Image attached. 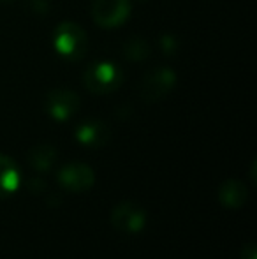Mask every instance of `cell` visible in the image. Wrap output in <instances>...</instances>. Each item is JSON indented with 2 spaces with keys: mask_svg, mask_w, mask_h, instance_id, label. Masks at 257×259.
<instances>
[{
  "mask_svg": "<svg viewBox=\"0 0 257 259\" xmlns=\"http://www.w3.org/2000/svg\"><path fill=\"white\" fill-rule=\"evenodd\" d=\"M124 81V74L118 65L111 62H95L83 74V85L95 96H106L118 89Z\"/></svg>",
  "mask_w": 257,
  "mask_h": 259,
  "instance_id": "2",
  "label": "cell"
},
{
  "mask_svg": "<svg viewBox=\"0 0 257 259\" xmlns=\"http://www.w3.org/2000/svg\"><path fill=\"white\" fill-rule=\"evenodd\" d=\"M240 259H257V249H255V243L254 242H248L241 247V254Z\"/></svg>",
  "mask_w": 257,
  "mask_h": 259,
  "instance_id": "13",
  "label": "cell"
},
{
  "mask_svg": "<svg viewBox=\"0 0 257 259\" xmlns=\"http://www.w3.org/2000/svg\"><path fill=\"white\" fill-rule=\"evenodd\" d=\"M21 171L9 155L0 154V199H9L20 189Z\"/></svg>",
  "mask_w": 257,
  "mask_h": 259,
  "instance_id": "10",
  "label": "cell"
},
{
  "mask_svg": "<svg viewBox=\"0 0 257 259\" xmlns=\"http://www.w3.org/2000/svg\"><path fill=\"white\" fill-rule=\"evenodd\" d=\"M81 101L76 92L69 89H53L48 92L44 101L46 113L55 122H67L78 113Z\"/></svg>",
  "mask_w": 257,
  "mask_h": 259,
  "instance_id": "6",
  "label": "cell"
},
{
  "mask_svg": "<svg viewBox=\"0 0 257 259\" xmlns=\"http://www.w3.org/2000/svg\"><path fill=\"white\" fill-rule=\"evenodd\" d=\"M130 14V0H93L92 18L99 27H120Z\"/></svg>",
  "mask_w": 257,
  "mask_h": 259,
  "instance_id": "7",
  "label": "cell"
},
{
  "mask_svg": "<svg viewBox=\"0 0 257 259\" xmlns=\"http://www.w3.org/2000/svg\"><path fill=\"white\" fill-rule=\"evenodd\" d=\"M176 87V74L173 69L159 67L150 71L139 85V96L146 103H157L168 97Z\"/></svg>",
  "mask_w": 257,
  "mask_h": 259,
  "instance_id": "5",
  "label": "cell"
},
{
  "mask_svg": "<svg viewBox=\"0 0 257 259\" xmlns=\"http://www.w3.org/2000/svg\"><path fill=\"white\" fill-rule=\"evenodd\" d=\"M59 185L69 194H83L88 192L95 184V173L85 162H69L64 164L57 173Z\"/></svg>",
  "mask_w": 257,
  "mask_h": 259,
  "instance_id": "4",
  "label": "cell"
},
{
  "mask_svg": "<svg viewBox=\"0 0 257 259\" xmlns=\"http://www.w3.org/2000/svg\"><path fill=\"white\" fill-rule=\"evenodd\" d=\"M0 2H6V4H9V2H13V0H0Z\"/></svg>",
  "mask_w": 257,
  "mask_h": 259,
  "instance_id": "15",
  "label": "cell"
},
{
  "mask_svg": "<svg viewBox=\"0 0 257 259\" xmlns=\"http://www.w3.org/2000/svg\"><path fill=\"white\" fill-rule=\"evenodd\" d=\"M176 48H178V45H176L171 35H166V37L162 39V50H164V53L171 55V53H175Z\"/></svg>",
  "mask_w": 257,
  "mask_h": 259,
  "instance_id": "14",
  "label": "cell"
},
{
  "mask_svg": "<svg viewBox=\"0 0 257 259\" xmlns=\"http://www.w3.org/2000/svg\"><path fill=\"white\" fill-rule=\"evenodd\" d=\"M74 138L86 148H100L110 141L111 129L99 118H86L74 129Z\"/></svg>",
  "mask_w": 257,
  "mask_h": 259,
  "instance_id": "8",
  "label": "cell"
},
{
  "mask_svg": "<svg viewBox=\"0 0 257 259\" xmlns=\"http://www.w3.org/2000/svg\"><path fill=\"white\" fill-rule=\"evenodd\" d=\"M27 160L35 171L39 173H44V171H49L53 167L57 160V150L55 147L48 143H41V145H35L28 150L27 154Z\"/></svg>",
  "mask_w": 257,
  "mask_h": 259,
  "instance_id": "11",
  "label": "cell"
},
{
  "mask_svg": "<svg viewBox=\"0 0 257 259\" xmlns=\"http://www.w3.org/2000/svg\"><path fill=\"white\" fill-rule=\"evenodd\" d=\"M217 198L226 210H240L247 205L248 189L243 182L236 180V178H227L220 184L219 191H217Z\"/></svg>",
  "mask_w": 257,
  "mask_h": 259,
  "instance_id": "9",
  "label": "cell"
},
{
  "mask_svg": "<svg viewBox=\"0 0 257 259\" xmlns=\"http://www.w3.org/2000/svg\"><path fill=\"white\" fill-rule=\"evenodd\" d=\"M150 55V45L141 37H132L124 45V57L127 60L141 62Z\"/></svg>",
  "mask_w": 257,
  "mask_h": 259,
  "instance_id": "12",
  "label": "cell"
},
{
  "mask_svg": "<svg viewBox=\"0 0 257 259\" xmlns=\"http://www.w3.org/2000/svg\"><path fill=\"white\" fill-rule=\"evenodd\" d=\"M110 222L117 231L124 235H139L148 222V213L141 205L134 201H120L113 206Z\"/></svg>",
  "mask_w": 257,
  "mask_h": 259,
  "instance_id": "3",
  "label": "cell"
},
{
  "mask_svg": "<svg viewBox=\"0 0 257 259\" xmlns=\"http://www.w3.org/2000/svg\"><path fill=\"white\" fill-rule=\"evenodd\" d=\"M53 46L67 60H81L88 52V37L78 23L64 21L53 34Z\"/></svg>",
  "mask_w": 257,
  "mask_h": 259,
  "instance_id": "1",
  "label": "cell"
}]
</instances>
